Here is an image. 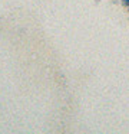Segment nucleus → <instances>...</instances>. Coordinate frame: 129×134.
I'll list each match as a JSON object with an SVG mask.
<instances>
[{"label": "nucleus", "instance_id": "f257e3e1", "mask_svg": "<svg viewBox=\"0 0 129 134\" xmlns=\"http://www.w3.org/2000/svg\"><path fill=\"white\" fill-rule=\"evenodd\" d=\"M120 3H122L125 7H128V9H129V0H120Z\"/></svg>", "mask_w": 129, "mask_h": 134}]
</instances>
